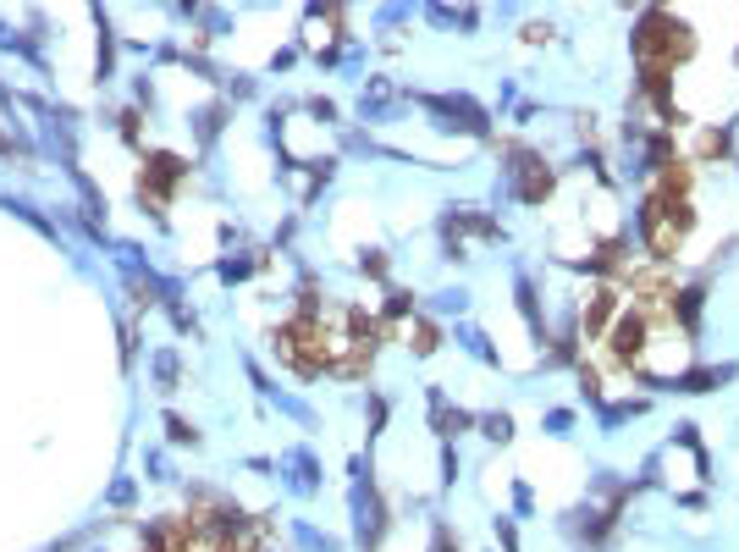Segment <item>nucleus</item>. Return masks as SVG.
<instances>
[{"instance_id":"1","label":"nucleus","mask_w":739,"mask_h":552,"mask_svg":"<svg viewBox=\"0 0 739 552\" xmlns=\"http://www.w3.org/2000/svg\"><path fill=\"white\" fill-rule=\"evenodd\" d=\"M640 233H646V249L657 259H673L679 243H684V233H690V205L673 200V193H662V188H651L646 210H640Z\"/></svg>"},{"instance_id":"2","label":"nucleus","mask_w":739,"mask_h":552,"mask_svg":"<svg viewBox=\"0 0 739 552\" xmlns=\"http://www.w3.org/2000/svg\"><path fill=\"white\" fill-rule=\"evenodd\" d=\"M618 315V293H613V287H596V293H591V304H585V320H580V327H585V337L596 343L601 332H607V320H613Z\"/></svg>"},{"instance_id":"3","label":"nucleus","mask_w":739,"mask_h":552,"mask_svg":"<svg viewBox=\"0 0 739 552\" xmlns=\"http://www.w3.org/2000/svg\"><path fill=\"white\" fill-rule=\"evenodd\" d=\"M546 188H552V177H546L535 160H525V172H519V193H525V200H541Z\"/></svg>"},{"instance_id":"4","label":"nucleus","mask_w":739,"mask_h":552,"mask_svg":"<svg viewBox=\"0 0 739 552\" xmlns=\"http://www.w3.org/2000/svg\"><path fill=\"white\" fill-rule=\"evenodd\" d=\"M408 343L420 348V353H425V348H436V327H425V320H420V327H408Z\"/></svg>"},{"instance_id":"5","label":"nucleus","mask_w":739,"mask_h":552,"mask_svg":"<svg viewBox=\"0 0 739 552\" xmlns=\"http://www.w3.org/2000/svg\"><path fill=\"white\" fill-rule=\"evenodd\" d=\"M701 155H728V139H723V133H706V139H701Z\"/></svg>"}]
</instances>
